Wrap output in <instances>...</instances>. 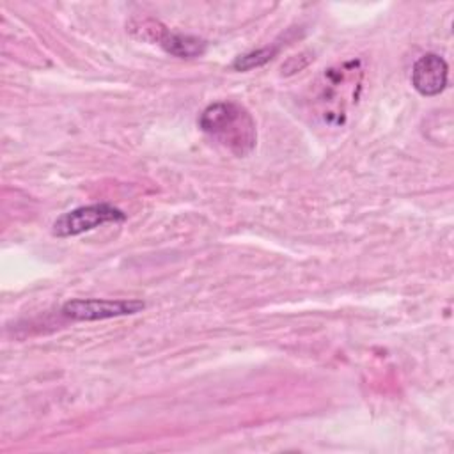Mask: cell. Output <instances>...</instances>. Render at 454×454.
Segmentation results:
<instances>
[{
	"instance_id": "8992f818",
	"label": "cell",
	"mask_w": 454,
	"mask_h": 454,
	"mask_svg": "<svg viewBox=\"0 0 454 454\" xmlns=\"http://www.w3.org/2000/svg\"><path fill=\"white\" fill-rule=\"evenodd\" d=\"M275 53H277V48H270V46L248 51L245 55L236 57V60L232 62V69H236V71H248V69H254V67H261L270 59H273Z\"/></svg>"
},
{
	"instance_id": "7a4b0ae2",
	"label": "cell",
	"mask_w": 454,
	"mask_h": 454,
	"mask_svg": "<svg viewBox=\"0 0 454 454\" xmlns=\"http://www.w3.org/2000/svg\"><path fill=\"white\" fill-rule=\"evenodd\" d=\"M145 309L142 300H103V298H74L62 305V316L73 321H101L110 317L131 316Z\"/></svg>"
},
{
	"instance_id": "3957f363",
	"label": "cell",
	"mask_w": 454,
	"mask_h": 454,
	"mask_svg": "<svg viewBox=\"0 0 454 454\" xmlns=\"http://www.w3.org/2000/svg\"><path fill=\"white\" fill-rule=\"evenodd\" d=\"M124 218H126V213H122L119 207H114L112 204H105V202L90 204V206H82L60 215L53 222L51 231L59 238H69V236H78L82 232L92 231L110 222H122Z\"/></svg>"
},
{
	"instance_id": "5b68a950",
	"label": "cell",
	"mask_w": 454,
	"mask_h": 454,
	"mask_svg": "<svg viewBox=\"0 0 454 454\" xmlns=\"http://www.w3.org/2000/svg\"><path fill=\"white\" fill-rule=\"evenodd\" d=\"M167 53L179 57V59H195L200 57L206 51L207 43L204 39H199L195 35H184L167 30V27H161L156 41Z\"/></svg>"
},
{
	"instance_id": "277c9868",
	"label": "cell",
	"mask_w": 454,
	"mask_h": 454,
	"mask_svg": "<svg viewBox=\"0 0 454 454\" xmlns=\"http://www.w3.org/2000/svg\"><path fill=\"white\" fill-rule=\"evenodd\" d=\"M449 66L438 53L422 55L411 69V85L422 96H438L447 87Z\"/></svg>"
},
{
	"instance_id": "6da1fadb",
	"label": "cell",
	"mask_w": 454,
	"mask_h": 454,
	"mask_svg": "<svg viewBox=\"0 0 454 454\" xmlns=\"http://www.w3.org/2000/svg\"><path fill=\"white\" fill-rule=\"evenodd\" d=\"M199 126L236 156H247L255 147V122L248 110L238 103L218 101L209 105L200 114Z\"/></svg>"
}]
</instances>
